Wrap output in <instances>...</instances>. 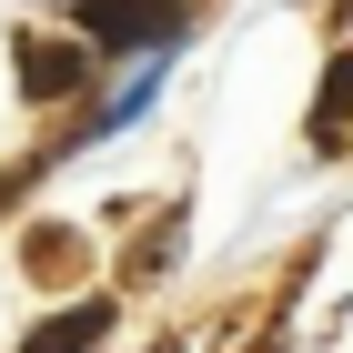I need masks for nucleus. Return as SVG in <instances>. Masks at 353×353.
Here are the masks:
<instances>
[{"mask_svg": "<svg viewBox=\"0 0 353 353\" xmlns=\"http://www.w3.org/2000/svg\"><path fill=\"white\" fill-rule=\"evenodd\" d=\"M343 111H353V51L333 61V81H323V111H313V141H333V132H343Z\"/></svg>", "mask_w": 353, "mask_h": 353, "instance_id": "20e7f679", "label": "nucleus"}, {"mask_svg": "<svg viewBox=\"0 0 353 353\" xmlns=\"http://www.w3.org/2000/svg\"><path fill=\"white\" fill-rule=\"evenodd\" d=\"M81 30L101 51H141V41H172L182 30V0H81Z\"/></svg>", "mask_w": 353, "mask_h": 353, "instance_id": "f257e3e1", "label": "nucleus"}, {"mask_svg": "<svg viewBox=\"0 0 353 353\" xmlns=\"http://www.w3.org/2000/svg\"><path fill=\"white\" fill-rule=\"evenodd\" d=\"M81 81H91V51H81V41H41V30H21V91H30V101H71Z\"/></svg>", "mask_w": 353, "mask_h": 353, "instance_id": "f03ea898", "label": "nucleus"}, {"mask_svg": "<svg viewBox=\"0 0 353 353\" xmlns=\"http://www.w3.org/2000/svg\"><path fill=\"white\" fill-rule=\"evenodd\" d=\"M101 333H111V303H71L61 323H30V343H21V353H91Z\"/></svg>", "mask_w": 353, "mask_h": 353, "instance_id": "7ed1b4c3", "label": "nucleus"}]
</instances>
